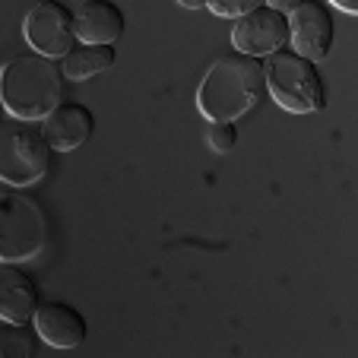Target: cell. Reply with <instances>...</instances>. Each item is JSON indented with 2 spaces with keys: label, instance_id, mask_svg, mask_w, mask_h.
Masks as SVG:
<instances>
[{
  "label": "cell",
  "instance_id": "1",
  "mask_svg": "<svg viewBox=\"0 0 358 358\" xmlns=\"http://www.w3.org/2000/svg\"><path fill=\"white\" fill-rule=\"evenodd\" d=\"M266 95L264 64L250 55H222L210 64L196 89V108L206 121H238Z\"/></svg>",
  "mask_w": 358,
  "mask_h": 358
},
{
  "label": "cell",
  "instance_id": "2",
  "mask_svg": "<svg viewBox=\"0 0 358 358\" xmlns=\"http://www.w3.org/2000/svg\"><path fill=\"white\" fill-rule=\"evenodd\" d=\"M64 95V70L55 57L38 51L13 55L0 67V99L10 117L16 121H41L61 105Z\"/></svg>",
  "mask_w": 358,
  "mask_h": 358
},
{
  "label": "cell",
  "instance_id": "3",
  "mask_svg": "<svg viewBox=\"0 0 358 358\" xmlns=\"http://www.w3.org/2000/svg\"><path fill=\"white\" fill-rule=\"evenodd\" d=\"M266 92L289 115H317L327 105V86L317 70V61H308L295 51H273L264 64Z\"/></svg>",
  "mask_w": 358,
  "mask_h": 358
},
{
  "label": "cell",
  "instance_id": "4",
  "mask_svg": "<svg viewBox=\"0 0 358 358\" xmlns=\"http://www.w3.org/2000/svg\"><path fill=\"white\" fill-rule=\"evenodd\" d=\"M55 149L29 121H0V181L10 187H32L51 169Z\"/></svg>",
  "mask_w": 358,
  "mask_h": 358
},
{
  "label": "cell",
  "instance_id": "5",
  "mask_svg": "<svg viewBox=\"0 0 358 358\" xmlns=\"http://www.w3.org/2000/svg\"><path fill=\"white\" fill-rule=\"evenodd\" d=\"M48 222L35 200L20 190H0V264H22L45 250Z\"/></svg>",
  "mask_w": 358,
  "mask_h": 358
},
{
  "label": "cell",
  "instance_id": "6",
  "mask_svg": "<svg viewBox=\"0 0 358 358\" xmlns=\"http://www.w3.org/2000/svg\"><path fill=\"white\" fill-rule=\"evenodd\" d=\"M22 35H26L29 48L45 57L61 61L70 48L76 45V22L73 10L61 0H38L22 20Z\"/></svg>",
  "mask_w": 358,
  "mask_h": 358
},
{
  "label": "cell",
  "instance_id": "7",
  "mask_svg": "<svg viewBox=\"0 0 358 358\" xmlns=\"http://www.w3.org/2000/svg\"><path fill=\"white\" fill-rule=\"evenodd\" d=\"M231 45H235V51L250 55V57L273 55V51L289 45V13L270 7V3H260L250 13L235 20V26H231Z\"/></svg>",
  "mask_w": 358,
  "mask_h": 358
},
{
  "label": "cell",
  "instance_id": "8",
  "mask_svg": "<svg viewBox=\"0 0 358 358\" xmlns=\"http://www.w3.org/2000/svg\"><path fill=\"white\" fill-rule=\"evenodd\" d=\"M336 26L333 13L320 0H304L289 13V45L295 55H304L308 61H324L333 51Z\"/></svg>",
  "mask_w": 358,
  "mask_h": 358
},
{
  "label": "cell",
  "instance_id": "9",
  "mask_svg": "<svg viewBox=\"0 0 358 358\" xmlns=\"http://www.w3.org/2000/svg\"><path fill=\"white\" fill-rule=\"evenodd\" d=\"M41 134L55 152H73L95 134V115L80 101H61L41 117Z\"/></svg>",
  "mask_w": 358,
  "mask_h": 358
},
{
  "label": "cell",
  "instance_id": "10",
  "mask_svg": "<svg viewBox=\"0 0 358 358\" xmlns=\"http://www.w3.org/2000/svg\"><path fill=\"white\" fill-rule=\"evenodd\" d=\"M41 304L38 282L20 264H0V320L32 324Z\"/></svg>",
  "mask_w": 358,
  "mask_h": 358
},
{
  "label": "cell",
  "instance_id": "11",
  "mask_svg": "<svg viewBox=\"0 0 358 358\" xmlns=\"http://www.w3.org/2000/svg\"><path fill=\"white\" fill-rule=\"evenodd\" d=\"M32 327L41 343L55 345V349H76V345H83L89 336L86 317L64 301L38 304V311H35V317H32Z\"/></svg>",
  "mask_w": 358,
  "mask_h": 358
},
{
  "label": "cell",
  "instance_id": "12",
  "mask_svg": "<svg viewBox=\"0 0 358 358\" xmlns=\"http://www.w3.org/2000/svg\"><path fill=\"white\" fill-rule=\"evenodd\" d=\"M76 22V38L92 41V45H115L124 35V10L115 0H86L80 3V10H73Z\"/></svg>",
  "mask_w": 358,
  "mask_h": 358
},
{
  "label": "cell",
  "instance_id": "13",
  "mask_svg": "<svg viewBox=\"0 0 358 358\" xmlns=\"http://www.w3.org/2000/svg\"><path fill=\"white\" fill-rule=\"evenodd\" d=\"M117 61V48L115 45H92V41H76L67 55L61 57V70L64 80H92V76L111 70Z\"/></svg>",
  "mask_w": 358,
  "mask_h": 358
},
{
  "label": "cell",
  "instance_id": "14",
  "mask_svg": "<svg viewBox=\"0 0 358 358\" xmlns=\"http://www.w3.org/2000/svg\"><path fill=\"white\" fill-rule=\"evenodd\" d=\"M38 352V333L32 324H10L0 327V358H32Z\"/></svg>",
  "mask_w": 358,
  "mask_h": 358
},
{
  "label": "cell",
  "instance_id": "15",
  "mask_svg": "<svg viewBox=\"0 0 358 358\" xmlns=\"http://www.w3.org/2000/svg\"><path fill=\"white\" fill-rule=\"evenodd\" d=\"M206 143H210L213 152L225 156L238 146V127L235 121H210V130H206Z\"/></svg>",
  "mask_w": 358,
  "mask_h": 358
},
{
  "label": "cell",
  "instance_id": "16",
  "mask_svg": "<svg viewBox=\"0 0 358 358\" xmlns=\"http://www.w3.org/2000/svg\"><path fill=\"white\" fill-rule=\"evenodd\" d=\"M260 3H266V0H210V10L222 20H238V16L250 13Z\"/></svg>",
  "mask_w": 358,
  "mask_h": 358
},
{
  "label": "cell",
  "instance_id": "17",
  "mask_svg": "<svg viewBox=\"0 0 358 358\" xmlns=\"http://www.w3.org/2000/svg\"><path fill=\"white\" fill-rule=\"evenodd\" d=\"M336 10H343V13H349V16H355L358 13V0H330Z\"/></svg>",
  "mask_w": 358,
  "mask_h": 358
},
{
  "label": "cell",
  "instance_id": "18",
  "mask_svg": "<svg viewBox=\"0 0 358 358\" xmlns=\"http://www.w3.org/2000/svg\"><path fill=\"white\" fill-rule=\"evenodd\" d=\"M270 7H276V10H282V13H292V10L298 7V3H304V0H266Z\"/></svg>",
  "mask_w": 358,
  "mask_h": 358
},
{
  "label": "cell",
  "instance_id": "19",
  "mask_svg": "<svg viewBox=\"0 0 358 358\" xmlns=\"http://www.w3.org/2000/svg\"><path fill=\"white\" fill-rule=\"evenodd\" d=\"M175 3H181L184 10H203V7H210V0H175Z\"/></svg>",
  "mask_w": 358,
  "mask_h": 358
},
{
  "label": "cell",
  "instance_id": "20",
  "mask_svg": "<svg viewBox=\"0 0 358 358\" xmlns=\"http://www.w3.org/2000/svg\"><path fill=\"white\" fill-rule=\"evenodd\" d=\"M3 115H7V108H3V99H0V121H3Z\"/></svg>",
  "mask_w": 358,
  "mask_h": 358
}]
</instances>
